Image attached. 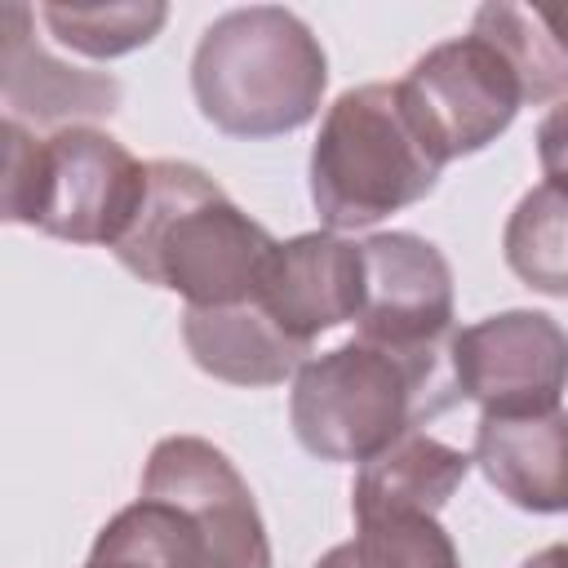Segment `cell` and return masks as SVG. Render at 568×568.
I'll use <instances>...</instances> for the list:
<instances>
[{
    "label": "cell",
    "mask_w": 568,
    "mask_h": 568,
    "mask_svg": "<svg viewBox=\"0 0 568 568\" xmlns=\"http://www.w3.org/2000/svg\"><path fill=\"white\" fill-rule=\"evenodd\" d=\"M84 568H204V541L173 501L138 497L102 524Z\"/></svg>",
    "instance_id": "cell-15"
},
{
    "label": "cell",
    "mask_w": 568,
    "mask_h": 568,
    "mask_svg": "<svg viewBox=\"0 0 568 568\" xmlns=\"http://www.w3.org/2000/svg\"><path fill=\"white\" fill-rule=\"evenodd\" d=\"M399 93L444 164L497 142L524 106L519 71L479 31L426 49L399 80Z\"/></svg>",
    "instance_id": "cell-6"
},
{
    "label": "cell",
    "mask_w": 568,
    "mask_h": 568,
    "mask_svg": "<svg viewBox=\"0 0 568 568\" xmlns=\"http://www.w3.org/2000/svg\"><path fill=\"white\" fill-rule=\"evenodd\" d=\"M44 27L84 58H120L151 44L169 18L164 4H40Z\"/></svg>",
    "instance_id": "cell-18"
},
{
    "label": "cell",
    "mask_w": 568,
    "mask_h": 568,
    "mask_svg": "<svg viewBox=\"0 0 568 568\" xmlns=\"http://www.w3.org/2000/svg\"><path fill=\"white\" fill-rule=\"evenodd\" d=\"M537 160H541L546 182L568 191V98L541 115V124H537Z\"/></svg>",
    "instance_id": "cell-20"
},
{
    "label": "cell",
    "mask_w": 568,
    "mask_h": 568,
    "mask_svg": "<svg viewBox=\"0 0 568 568\" xmlns=\"http://www.w3.org/2000/svg\"><path fill=\"white\" fill-rule=\"evenodd\" d=\"M453 399L448 351L408 355L351 337L297 368L288 422L311 457L364 466Z\"/></svg>",
    "instance_id": "cell-2"
},
{
    "label": "cell",
    "mask_w": 568,
    "mask_h": 568,
    "mask_svg": "<svg viewBox=\"0 0 568 568\" xmlns=\"http://www.w3.org/2000/svg\"><path fill=\"white\" fill-rule=\"evenodd\" d=\"M36 13L27 4H4L0 13V93L4 120L36 129H75L80 120H102L120 106L124 89L106 71H84L53 58L31 36Z\"/></svg>",
    "instance_id": "cell-11"
},
{
    "label": "cell",
    "mask_w": 568,
    "mask_h": 568,
    "mask_svg": "<svg viewBox=\"0 0 568 568\" xmlns=\"http://www.w3.org/2000/svg\"><path fill=\"white\" fill-rule=\"evenodd\" d=\"M532 13L541 18L550 44L559 49V58L568 62V0H546V4H532Z\"/></svg>",
    "instance_id": "cell-21"
},
{
    "label": "cell",
    "mask_w": 568,
    "mask_h": 568,
    "mask_svg": "<svg viewBox=\"0 0 568 568\" xmlns=\"http://www.w3.org/2000/svg\"><path fill=\"white\" fill-rule=\"evenodd\" d=\"M182 342L209 377L231 386H280L284 377H297L311 355L262 311L257 297L240 306H186Z\"/></svg>",
    "instance_id": "cell-13"
},
{
    "label": "cell",
    "mask_w": 568,
    "mask_h": 568,
    "mask_svg": "<svg viewBox=\"0 0 568 568\" xmlns=\"http://www.w3.org/2000/svg\"><path fill=\"white\" fill-rule=\"evenodd\" d=\"M359 337L386 351H448L453 342V271L444 253L413 231H382L364 244Z\"/></svg>",
    "instance_id": "cell-9"
},
{
    "label": "cell",
    "mask_w": 568,
    "mask_h": 568,
    "mask_svg": "<svg viewBox=\"0 0 568 568\" xmlns=\"http://www.w3.org/2000/svg\"><path fill=\"white\" fill-rule=\"evenodd\" d=\"M355 528L359 532L320 555L315 568H462L435 515H377Z\"/></svg>",
    "instance_id": "cell-17"
},
{
    "label": "cell",
    "mask_w": 568,
    "mask_h": 568,
    "mask_svg": "<svg viewBox=\"0 0 568 568\" xmlns=\"http://www.w3.org/2000/svg\"><path fill=\"white\" fill-rule=\"evenodd\" d=\"M519 568H568V546H546V550L528 555Z\"/></svg>",
    "instance_id": "cell-22"
},
{
    "label": "cell",
    "mask_w": 568,
    "mask_h": 568,
    "mask_svg": "<svg viewBox=\"0 0 568 568\" xmlns=\"http://www.w3.org/2000/svg\"><path fill=\"white\" fill-rule=\"evenodd\" d=\"M470 466L475 462L462 448L408 430L386 453L359 466L351 484V515L355 524L377 515H439L444 501L470 475Z\"/></svg>",
    "instance_id": "cell-14"
},
{
    "label": "cell",
    "mask_w": 568,
    "mask_h": 568,
    "mask_svg": "<svg viewBox=\"0 0 568 568\" xmlns=\"http://www.w3.org/2000/svg\"><path fill=\"white\" fill-rule=\"evenodd\" d=\"M280 240L186 160H151L146 204L115 257L146 284L173 288L186 306L253 302Z\"/></svg>",
    "instance_id": "cell-1"
},
{
    "label": "cell",
    "mask_w": 568,
    "mask_h": 568,
    "mask_svg": "<svg viewBox=\"0 0 568 568\" xmlns=\"http://www.w3.org/2000/svg\"><path fill=\"white\" fill-rule=\"evenodd\" d=\"M506 266L546 297H568V191L555 182L532 186L501 235Z\"/></svg>",
    "instance_id": "cell-16"
},
{
    "label": "cell",
    "mask_w": 568,
    "mask_h": 568,
    "mask_svg": "<svg viewBox=\"0 0 568 568\" xmlns=\"http://www.w3.org/2000/svg\"><path fill=\"white\" fill-rule=\"evenodd\" d=\"M457 399L497 417L550 413L568 390V333L546 311H501L453 333Z\"/></svg>",
    "instance_id": "cell-7"
},
{
    "label": "cell",
    "mask_w": 568,
    "mask_h": 568,
    "mask_svg": "<svg viewBox=\"0 0 568 568\" xmlns=\"http://www.w3.org/2000/svg\"><path fill=\"white\" fill-rule=\"evenodd\" d=\"M470 31L488 36L510 58V67L524 80V102H550V98L568 93V62L550 44V36H546L541 18L532 13V4L528 9L524 4H484L475 13Z\"/></svg>",
    "instance_id": "cell-19"
},
{
    "label": "cell",
    "mask_w": 568,
    "mask_h": 568,
    "mask_svg": "<svg viewBox=\"0 0 568 568\" xmlns=\"http://www.w3.org/2000/svg\"><path fill=\"white\" fill-rule=\"evenodd\" d=\"M262 311L311 351V342L346 320H359L364 306V248L333 235L306 231L275 244L271 266L257 288Z\"/></svg>",
    "instance_id": "cell-10"
},
{
    "label": "cell",
    "mask_w": 568,
    "mask_h": 568,
    "mask_svg": "<svg viewBox=\"0 0 568 568\" xmlns=\"http://www.w3.org/2000/svg\"><path fill=\"white\" fill-rule=\"evenodd\" d=\"M484 479L519 510L559 515L568 510V413H484L475 426V457Z\"/></svg>",
    "instance_id": "cell-12"
},
{
    "label": "cell",
    "mask_w": 568,
    "mask_h": 568,
    "mask_svg": "<svg viewBox=\"0 0 568 568\" xmlns=\"http://www.w3.org/2000/svg\"><path fill=\"white\" fill-rule=\"evenodd\" d=\"M444 155L413 120L399 80L346 89L320 120L311 146V200L333 231L373 226L439 182Z\"/></svg>",
    "instance_id": "cell-5"
},
{
    "label": "cell",
    "mask_w": 568,
    "mask_h": 568,
    "mask_svg": "<svg viewBox=\"0 0 568 568\" xmlns=\"http://www.w3.org/2000/svg\"><path fill=\"white\" fill-rule=\"evenodd\" d=\"M0 151L4 222L36 226L53 240L115 248L146 204L151 164L102 129L75 124L40 138L36 129L4 120Z\"/></svg>",
    "instance_id": "cell-4"
},
{
    "label": "cell",
    "mask_w": 568,
    "mask_h": 568,
    "mask_svg": "<svg viewBox=\"0 0 568 568\" xmlns=\"http://www.w3.org/2000/svg\"><path fill=\"white\" fill-rule=\"evenodd\" d=\"M142 497L173 501L204 541V568H271L266 524L244 475L200 435H169L151 448Z\"/></svg>",
    "instance_id": "cell-8"
},
{
    "label": "cell",
    "mask_w": 568,
    "mask_h": 568,
    "mask_svg": "<svg viewBox=\"0 0 568 568\" xmlns=\"http://www.w3.org/2000/svg\"><path fill=\"white\" fill-rule=\"evenodd\" d=\"M328 58L311 27L280 4L213 18L191 58L200 115L231 138H280L320 115Z\"/></svg>",
    "instance_id": "cell-3"
}]
</instances>
